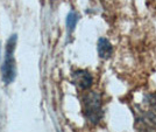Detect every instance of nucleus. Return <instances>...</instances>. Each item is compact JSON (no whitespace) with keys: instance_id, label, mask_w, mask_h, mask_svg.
I'll return each instance as SVG.
<instances>
[{"instance_id":"0eeeda50","label":"nucleus","mask_w":156,"mask_h":132,"mask_svg":"<svg viewBox=\"0 0 156 132\" xmlns=\"http://www.w3.org/2000/svg\"><path fill=\"white\" fill-rule=\"evenodd\" d=\"M151 2H153V5H154V7H156V0H151Z\"/></svg>"},{"instance_id":"20e7f679","label":"nucleus","mask_w":156,"mask_h":132,"mask_svg":"<svg viewBox=\"0 0 156 132\" xmlns=\"http://www.w3.org/2000/svg\"><path fill=\"white\" fill-rule=\"evenodd\" d=\"M73 83L78 86L80 89H87L92 84V76L86 70H78L72 75Z\"/></svg>"},{"instance_id":"423d86ee","label":"nucleus","mask_w":156,"mask_h":132,"mask_svg":"<svg viewBox=\"0 0 156 132\" xmlns=\"http://www.w3.org/2000/svg\"><path fill=\"white\" fill-rule=\"evenodd\" d=\"M76 22H77V16L75 13H70L68 15V20H66V25H68V28L72 31L75 26H76Z\"/></svg>"},{"instance_id":"f03ea898","label":"nucleus","mask_w":156,"mask_h":132,"mask_svg":"<svg viewBox=\"0 0 156 132\" xmlns=\"http://www.w3.org/2000/svg\"><path fill=\"white\" fill-rule=\"evenodd\" d=\"M83 111L86 119L97 124L103 116L101 111V99L98 93H89L83 97Z\"/></svg>"},{"instance_id":"39448f33","label":"nucleus","mask_w":156,"mask_h":132,"mask_svg":"<svg viewBox=\"0 0 156 132\" xmlns=\"http://www.w3.org/2000/svg\"><path fill=\"white\" fill-rule=\"evenodd\" d=\"M98 53L103 59H108L112 54V46L106 39H100L98 43Z\"/></svg>"},{"instance_id":"f257e3e1","label":"nucleus","mask_w":156,"mask_h":132,"mask_svg":"<svg viewBox=\"0 0 156 132\" xmlns=\"http://www.w3.org/2000/svg\"><path fill=\"white\" fill-rule=\"evenodd\" d=\"M134 117L137 132H156V94H146L134 105Z\"/></svg>"},{"instance_id":"7ed1b4c3","label":"nucleus","mask_w":156,"mask_h":132,"mask_svg":"<svg viewBox=\"0 0 156 132\" xmlns=\"http://www.w3.org/2000/svg\"><path fill=\"white\" fill-rule=\"evenodd\" d=\"M16 46V36H11L6 47V56L2 66V79L6 83H11L15 79L16 68H15V59H14V50Z\"/></svg>"}]
</instances>
